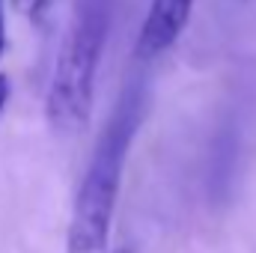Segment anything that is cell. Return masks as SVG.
Segmentation results:
<instances>
[{"instance_id":"5","label":"cell","mask_w":256,"mask_h":253,"mask_svg":"<svg viewBox=\"0 0 256 253\" xmlns=\"http://www.w3.org/2000/svg\"><path fill=\"white\" fill-rule=\"evenodd\" d=\"M9 92H12V84H9V74H3V72H0V114H3V108L9 104Z\"/></svg>"},{"instance_id":"4","label":"cell","mask_w":256,"mask_h":253,"mask_svg":"<svg viewBox=\"0 0 256 253\" xmlns=\"http://www.w3.org/2000/svg\"><path fill=\"white\" fill-rule=\"evenodd\" d=\"M15 6H18L24 15L36 18V15H42V9L48 6V0H15Z\"/></svg>"},{"instance_id":"3","label":"cell","mask_w":256,"mask_h":253,"mask_svg":"<svg viewBox=\"0 0 256 253\" xmlns=\"http://www.w3.org/2000/svg\"><path fill=\"white\" fill-rule=\"evenodd\" d=\"M191 12L194 0H149L146 18L134 42V57L143 63H152L161 54H167L179 42L185 24L191 21Z\"/></svg>"},{"instance_id":"1","label":"cell","mask_w":256,"mask_h":253,"mask_svg":"<svg viewBox=\"0 0 256 253\" xmlns=\"http://www.w3.org/2000/svg\"><path fill=\"white\" fill-rule=\"evenodd\" d=\"M143 122V90L128 86L114 108L98 143L92 149L90 167L78 188L72 226H68V253H102L110 236L114 206L120 194V179L126 167L131 140Z\"/></svg>"},{"instance_id":"2","label":"cell","mask_w":256,"mask_h":253,"mask_svg":"<svg viewBox=\"0 0 256 253\" xmlns=\"http://www.w3.org/2000/svg\"><path fill=\"white\" fill-rule=\"evenodd\" d=\"M104 39H108L104 6L98 3L80 6L66 30V39L54 63V74H51L48 98H45L48 122L60 134H78L90 122Z\"/></svg>"},{"instance_id":"6","label":"cell","mask_w":256,"mask_h":253,"mask_svg":"<svg viewBox=\"0 0 256 253\" xmlns=\"http://www.w3.org/2000/svg\"><path fill=\"white\" fill-rule=\"evenodd\" d=\"M6 51V12H3V0H0V57Z\"/></svg>"}]
</instances>
